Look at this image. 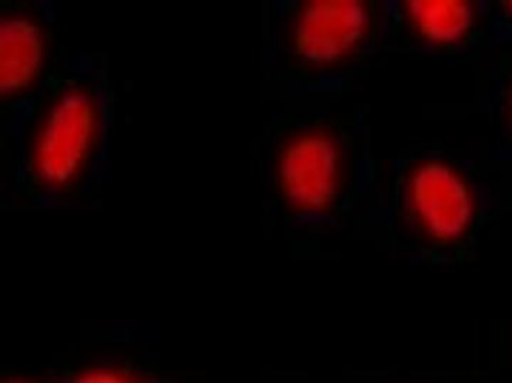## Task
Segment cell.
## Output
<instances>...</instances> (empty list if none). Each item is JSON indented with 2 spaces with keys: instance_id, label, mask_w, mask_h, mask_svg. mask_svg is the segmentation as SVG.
Segmentation results:
<instances>
[{
  "instance_id": "8992f818",
  "label": "cell",
  "mask_w": 512,
  "mask_h": 383,
  "mask_svg": "<svg viewBox=\"0 0 512 383\" xmlns=\"http://www.w3.org/2000/svg\"><path fill=\"white\" fill-rule=\"evenodd\" d=\"M407 13L419 34L436 44L461 40L473 23L472 7L463 0H415Z\"/></svg>"
},
{
  "instance_id": "9c48e42d",
  "label": "cell",
  "mask_w": 512,
  "mask_h": 383,
  "mask_svg": "<svg viewBox=\"0 0 512 383\" xmlns=\"http://www.w3.org/2000/svg\"><path fill=\"white\" fill-rule=\"evenodd\" d=\"M512 5V4H511Z\"/></svg>"
},
{
  "instance_id": "6da1fadb",
  "label": "cell",
  "mask_w": 512,
  "mask_h": 383,
  "mask_svg": "<svg viewBox=\"0 0 512 383\" xmlns=\"http://www.w3.org/2000/svg\"><path fill=\"white\" fill-rule=\"evenodd\" d=\"M97 115L86 95H65L50 112L35 148V167L49 184H65L76 176L91 149Z\"/></svg>"
},
{
  "instance_id": "7a4b0ae2",
  "label": "cell",
  "mask_w": 512,
  "mask_h": 383,
  "mask_svg": "<svg viewBox=\"0 0 512 383\" xmlns=\"http://www.w3.org/2000/svg\"><path fill=\"white\" fill-rule=\"evenodd\" d=\"M367 26L368 11L364 2H310L305 5L296 23V53L313 64H331L358 46Z\"/></svg>"
},
{
  "instance_id": "3957f363",
  "label": "cell",
  "mask_w": 512,
  "mask_h": 383,
  "mask_svg": "<svg viewBox=\"0 0 512 383\" xmlns=\"http://www.w3.org/2000/svg\"><path fill=\"white\" fill-rule=\"evenodd\" d=\"M409 194L419 220L434 238H458L472 220L469 188L446 164L431 161L419 167L410 179Z\"/></svg>"
},
{
  "instance_id": "5b68a950",
  "label": "cell",
  "mask_w": 512,
  "mask_h": 383,
  "mask_svg": "<svg viewBox=\"0 0 512 383\" xmlns=\"http://www.w3.org/2000/svg\"><path fill=\"white\" fill-rule=\"evenodd\" d=\"M43 38L26 19H8L0 26V89L5 95L26 88L40 71Z\"/></svg>"
},
{
  "instance_id": "277c9868",
  "label": "cell",
  "mask_w": 512,
  "mask_h": 383,
  "mask_svg": "<svg viewBox=\"0 0 512 383\" xmlns=\"http://www.w3.org/2000/svg\"><path fill=\"white\" fill-rule=\"evenodd\" d=\"M338 152L326 137L305 136L280 158V185L292 205L307 211L328 206L337 193Z\"/></svg>"
},
{
  "instance_id": "52a82bcc",
  "label": "cell",
  "mask_w": 512,
  "mask_h": 383,
  "mask_svg": "<svg viewBox=\"0 0 512 383\" xmlns=\"http://www.w3.org/2000/svg\"><path fill=\"white\" fill-rule=\"evenodd\" d=\"M76 383H131L130 380L125 377L119 376V374L113 373V371L97 370L89 371V373L83 374Z\"/></svg>"
},
{
  "instance_id": "ba28073f",
  "label": "cell",
  "mask_w": 512,
  "mask_h": 383,
  "mask_svg": "<svg viewBox=\"0 0 512 383\" xmlns=\"http://www.w3.org/2000/svg\"><path fill=\"white\" fill-rule=\"evenodd\" d=\"M8 383H22V382H8Z\"/></svg>"
}]
</instances>
